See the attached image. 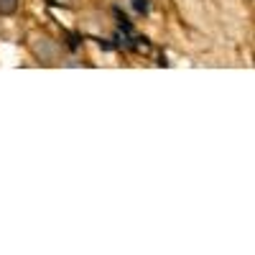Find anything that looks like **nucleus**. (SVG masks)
I'll return each instance as SVG.
<instances>
[{
	"label": "nucleus",
	"instance_id": "f03ea898",
	"mask_svg": "<svg viewBox=\"0 0 255 255\" xmlns=\"http://www.w3.org/2000/svg\"><path fill=\"white\" fill-rule=\"evenodd\" d=\"M133 8L138 13H148V0H133Z\"/></svg>",
	"mask_w": 255,
	"mask_h": 255
},
{
	"label": "nucleus",
	"instance_id": "f257e3e1",
	"mask_svg": "<svg viewBox=\"0 0 255 255\" xmlns=\"http://www.w3.org/2000/svg\"><path fill=\"white\" fill-rule=\"evenodd\" d=\"M18 10V0H0V15H13Z\"/></svg>",
	"mask_w": 255,
	"mask_h": 255
}]
</instances>
